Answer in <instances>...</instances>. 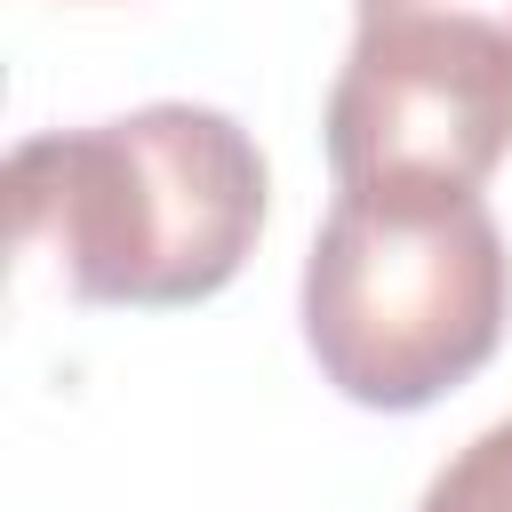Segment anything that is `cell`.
<instances>
[{"label": "cell", "instance_id": "1", "mask_svg": "<svg viewBox=\"0 0 512 512\" xmlns=\"http://www.w3.org/2000/svg\"><path fill=\"white\" fill-rule=\"evenodd\" d=\"M272 176L216 104H136L96 128H48L8 152V224L80 304H208L256 256Z\"/></svg>", "mask_w": 512, "mask_h": 512}, {"label": "cell", "instance_id": "2", "mask_svg": "<svg viewBox=\"0 0 512 512\" xmlns=\"http://www.w3.org/2000/svg\"><path fill=\"white\" fill-rule=\"evenodd\" d=\"M512 320V248L480 192L336 184L304 256V344L352 408L416 416L472 384Z\"/></svg>", "mask_w": 512, "mask_h": 512}, {"label": "cell", "instance_id": "3", "mask_svg": "<svg viewBox=\"0 0 512 512\" xmlns=\"http://www.w3.org/2000/svg\"><path fill=\"white\" fill-rule=\"evenodd\" d=\"M352 16L320 120L336 184L480 192L512 152V24L448 0H352Z\"/></svg>", "mask_w": 512, "mask_h": 512}, {"label": "cell", "instance_id": "4", "mask_svg": "<svg viewBox=\"0 0 512 512\" xmlns=\"http://www.w3.org/2000/svg\"><path fill=\"white\" fill-rule=\"evenodd\" d=\"M416 512H512V416L472 432L440 472L432 488L416 496Z\"/></svg>", "mask_w": 512, "mask_h": 512}, {"label": "cell", "instance_id": "5", "mask_svg": "<svg viewBox=\"0 0 512 512\" xmlns=\"http://www.w3.org/2000/svg\"><path fill=\"white\" fill-rule=\"evenodd\" d=\"M448 8H472V16H496V24H512V0H448Z\"/></svg>", "mask_w": 512, "mask_h": 512}]
</instances>
